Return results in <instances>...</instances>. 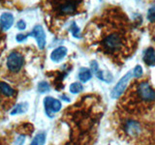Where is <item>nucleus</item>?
<instances>
[{
    "instance_id": "nucleus-15",
    "label": "nucleus",
    "mask_w": 155,
    "mask_h": 145,
    "mask_svg": "<svg viewBox=\"0 0 155 145\" xmlns=\"http://www.w3.org/2000/svg\"><path fill=\"white\" fill-rule=\"evenodd\" d=\"M77 8V5L75 3H72V2H69V3H65L63 6L61 7V12L64 13V14H70V13H73L76 10Z\"/></svg>"
},
{
    "instance_id": "nucleus-14",
    "label": "nucleus",
    "mask_w": 155,
    "mask_h": 145,
    "mask_svg": "<svg viewBox=\"0 0 155 145\" xmlns=\"http://www.w3.org/2000/svg\"><path fill=\"white\" fill-rule=\"evenodd\" d=\"M46 141V134L45 133H39L36 134V137L33 138L30 145H44Z\"/></svg>"
},
{
    "instance_id": "nucleus-10",
    "label": "nucleus",
    "mask_w": 155,
    "mask_h": 145,
    "mask_svg": "<svg viewBox=\"0 0 155 145\" xmlns=\"http://www.w3.org/2000/svg\"><path fill=\"white\" fill-rule=\"evenodd\" d=\"M143 61L148 66H155V50L152 47L145 50L143 52Z\"/></svg>"
},
{
    "instance_id": "nucleus-4",
    "label": "nucleus",
    "mask_w": 155,
    "mask_h": 145,
    "mask_svg": "<svg viewBox=\"0 0 155 145\" xmlns=\"http://www.w3.org/2000/svg\"><path fill=\"white\" fill-rule=\"evenodd\" d=\"M138 94L143 101L152 102L155 100V91L147 82H142L138 86Z\"/></svg>"
},
{
    "instance_id": "nucleus-18",
    "label": "nucleus",
    "mask_w": 155,
    "mask_h": 145,
    "mask_svg": "<svg viewBox=\"0 0 155 145\" xmlns=\"http://www.w3.org/2000/svg\"><path fill=\"white\" fill-rule=\"evenodd\" d=\"M82 89H84V87H82V85L79 83V82H74V83H72L70 85V92L72 94L80 93V92L82 91Z\"/></svg>"
},
{
    "instance_id": "nucleus-21",
    "label": "nucleus",
    "mask_w": 155,
    "mask_h": 145,
    "mask_svg": "<svg viewBox=\"0 0 155 145\" xmlns=\"http://www.w3.org/2000/svg\"><path fill=\"white\" fill-rule=\"evenodd\" d=\"M28 37H29V34H21V33H19V34H18V35L16 36V40L18 43H22V42L25 41Z\"/></svg>"
},
{
    "instance_id": "nucleus-23",
    "label": "nucleus",
    "mask_w": 155,
    "mask_h": 145,
    "mask_svg": "<svg viewBox=\"0 0 155 145\" xmlns=\"http://www.w3.org/2000/svg\"><path fill=\"white\" fill-rule=\"evenodd\" d=\"M17 28L18 30H24L26 28V22L23 21V19H21L17 22Z\"/></svg>"
},
{
    "instance_id": "nucleus-22",
    "label": "nucleus",
    "mask_w": 155,
    "mask_h": 145,
    "mask_svg": "<svg viewBox=\"0 0 155 145\" xmlns=\"http://www.w3.org/2000/svg\"><path fill=\"white\" fill-rule=\"evenodd\" d=\"M24 140H25V135H24V134H19L18 137H17L14 145H23L24 144Z\"/></svg>"
},
{
    "instance_id": "nucleus-1",
    "label": "nucleus",
    "mask_w": 155,
    "mask_h": 145,
    "mask_svg": "<svg viewBox=\"0 0 155 145\" xmlns=\"http://www.w3.org/2000/svg\"><path fill=\"white\" fill-rule=\"evenodd\" d=\"M24 64V58L23 56L18 51L11 52L7 57L6 65L10 72H18L21 70V68Z\"/></svg>"
},
{
    "instance_id": "nucleus-24",
    "label": "nucleus",
    "mask_w": 155,
    "mask_h": 145,
    "mask_svg": "<svg viewBox=\"0 0 155 145\" xmlns=\"http://www.w3.org/2000/svg\"><path fill=\"white\" fill-rule=\"evenodd\" d=\"M90 68H91V72H95L99 70V66H98V63H97L96 61H91L90 62Z\"/></svg>"
},
{
    "instance_id": "nucleus-19",
    "label": "nucleus",
    "mask_w": 155,
    "mask_h": 145,
    "mask_svg": "<svg viewBox=\"0 0 155 145\" xmlns=\"http://www.w3.org/2000/svg\"><path fill=\"white\" fill-rule=\"evenodd\" d=\"M147 19L149 21H155V6H152L151 8L148 9L147 12Z\"/></svg>"
},
{
    "instance_id": "nucleus-7",
    "label": "nucleus",
    "mask_w": 155,
    "mask_h": 145,
    "mask_svg": "<svg viewBox=\"0 0 155 145\" xmlns=\"http://www.w3.org/2000/svg\"><path fill=\"white\" fill-rule=\"evenodd\" d=\"M125 130L131 137H137L140 133H142V126L137 121L130 120L126 123Z\"/></svg>"
},
{
    "instance_id": "nucleus-20",
    "label": "nucleus",
    "mask_w": 155,
    "mask_h": 145,
    "mask_svg": "<svg viewBox=\"0 0 155 145\" xmlns=\"http://www.w3.org/2000/svg\"><path fill=\"white\" fill-rule=\"evenodd\" d=\"M133 72H133V75H134L135 77H140V76H142V75H143V68H142V66L137 65V66L135 67V69H134Z\"/></svg>"
},
{
    "instance_id": "nucleus-12",
    "label": "nucleus",
    "mask_w": 155,
    "mask_h": 145,
    "mask_svg": "<svg viewBox=\"0 0 155 145\" xmlns=\"http://www.w3.org/2000/svg\"><path fill=\"white\" fill-rule=\"evenodd\" d=\"M0 91L1 93L7 97H11L15 94V91L11 86H10L6 82H0Z\"/></svg>"
},
{
    "instance_id": "nucleus-5",
    "label": "nucleus",
    "mask_w": 155,
    "mask_h": 145,
    "mask_svg": "<svg viewBox=\"0 0 155 145\" xmlns=\"http://www.w3.org/2000/svg\"><path fill=\"white\" fill-rule=\"evenodd\" d=\"M28 34H29V37L32 36L34 39H35L36 42H37L38 47L40 48V50H43V48L45 47V46H46V34H45V31H44V29L41 25H35L33 28V30Z\"/></svg>"
},
{
    "instance_id": "nucleus-9",
    "label": "nucleus",
    "mask_w": 155,
    "mask_h": 145,
    "mask_svg": "<svg viewBox=\"0 0 155 145\" xmlns=\"http://www.w3.org/2000/svg\"><path fill=\"white\" fill-rule=\"evenodd\" d=\"M67 51L68 50L65 47H58L55 50H53L52 52L51 53V59L55 63L60 62L66 56Z\"/></svg>"
},
{
    "instance_id": "nucleus-25",
    "label": "nucleus",
    "mask_w": 155,
    "mask_h": 145,
    "mask_svg": "<svg viewBox=\"0 0 155 145\" xmlns=\"http://www.w3.org/2000/svg\"><path fill=\"white\" fill-rule=\"evenodd\" d=\"M61 99H62L63 101H65V102H70V99H69V98H67L66 95H62V96H61Z\"/></svg>"
},
{
    "instance_id": "nucleus-6",
    "label": "nucleus",
    "mask_w": 155,
    "mask_h": 145,
    "mask_svg": "<svg viewBox=\"0 0 155 145\" xmlns=\"http://www.w3.org/2000/svg\"><path fill=\"white\" fill-rule=\"evenodd\" d=\"M105 47L110 50H118L121 47V40L117 34H110L104 40Z\"/></svg>"
},
{
    "instance_id": "nucleus-16",
    "label": "nucleus",
    "mask_w": 155,
    "mask_h": 145,
    "mask_svg": "<svg viewBox=\"0 0 155 145\" xmlns=\"http://www.w3.org/2000/svg\"><path fill=\"white\" fill-rule=\"evenodd\" d=\"M69 30H70V32L72 33V35L74 36L75 38H78V39L81 38V30H80L79 26L77 25V23H76L75 21H73V22H72L71 26H70V28H69Z\"/></svg>"
},
{
    "instance_id": "nucleus-8",
    "label": "nucleus",
    "mask_w": 155,
    "mask_h": 145,
    "mask_svg": "<svg viewBox=\"0 0 155 145\" xmlns=\"http://www.w3.org/2000/svg\"><path fill=\"white\" fill-rule=\"evenodd\" d=\"M14 24V16L11 13H3L0 16V28L3 31H8Z\"/></svg>"
},
{
    "instance_id": "nucleus-13",
    "label": "nucleus",
    "mask_w": 155,
    "mask_h": 145,
    "mask_svg": "<svg viewBox=\"0 0 155 145\" xmlns=\"http://www.w3.org/2000/svg\"><path fill=\"white\" fill-rule=\"evenodd\" d=\"M92 77V74L91 72L86 69V68H81L80 70V72H79V79L80 80H81L82 82H86L88 81Z\"/></svg>"
},
{
    "instance_id": "nucleus-17",
    "label": "nucleus",
    "mask_w": 155,
    "mask_h": 145,
    "mask_svg": "<svg viewBox=\"0 0 155 145\" xmlns=\"http://www.w3.org/2000/svg\"><path fill=\"white\" fill-rule=\"evenodd\" d=\"M50 89H51L50 84H48L47 81H41L38 83V91L42 94L47 93V92L50 91Z\"/></svg>"
},
{
    "instance_id": "nucleus-3",
    "label": "nucleus",
    "mask_w": 155,
    "mask_h": 145,
    "mask_svg": "<svg viewBox=\"0 0 155 145\" xmlns=\"http://www.w3.org/2000/svg\"><path fill=\"white\" fill-rule=\"evenodd\" d=\"M131 77H132V72H128L125 76L121 77L120 80L116 83L114 88L113 89V91H111V93H110L111 98L117 99L118 97L121 96V94L123 93L126 89V87H127V84L129 83Z\"/></svg>"
},
{
    "instance_id": "nucleus-11",
    "label": "nucleus",
    "mask_w": 155,
    "mask_h": 145,
    "mask_svg": "<svg viewBox=\"0 0 155 145\" xmlns=\"http://www.w3.org/2000/svg\"><path fill=\"white\" fill-rule=\"evenodd\" d=\"M29 108V105L27 102H24V103H19L16 105L11 110V115H17V114H21V113H25Z\"/></svg>"
},
{
    "instance_id": "nucleus-2",
    "label": "nucleus",
    "mask_w": 155,
    "mask_h": 145,
    "mask_svg": "<svg viewBox=\"0 0 155 145\" xmlns=\"http://www.w3.org/2000/svg\"><path fill=\"white\" fill-rule=\"evenodd\" d=\"M44 106H45V110L46 113L48 117H53V114L58 112L61 108V102L57 99L52 98V97H46L44 99Z\"/></svg>"
}]
</instances>
